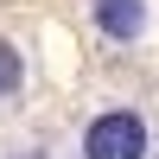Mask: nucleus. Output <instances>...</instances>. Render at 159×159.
<instances>
[{"label": "nucleus", "mask_w": 159, "mask_h": 159, "mask_svg": "<svg viewBox=\"0 0 159 159\" xmlns=\"http://www.w3.org/2000/svg\"><path fill=\"white\" fill-rule=\"evenodd\" d=\"M153 134H147V115L140 108H102L89 115L83 127V159H147Z\"/></svg>", "instance_id": "f257e3e1"}, {"label": "nucleus", "mask_w": 159, "mask_h": 159, "mask_svg": "<svg viewBox=\"0 0 159 159\" xmlns=\"http://www.w3.org/2000/svg\"><path fill=\"white\" fill-rule=\"evenodd\" d=\"M89 19H96V32L108 38V45H140L153 7L147 0H89Z\"/></svg>", "instance_id": "f03ea898"}, {"label": "nucleus", "mask_w": 159, "mask_h": 159, "mask_svg": "<svg viewBox=\"0 0 159 159\" xmlns=\"http://www.w3.org/2000/svg\"><path fill=\"white\" fill-rule=\"evenodd\" d=\"M19 83H25V64H19V45H7V38H0V96H19Z\"/></svg>", "instance_id": "7ed1b4c3"}, {"label": "nucleus", "mask_w": 159, "mask_h": 159, "mask_svg": "<svg viewBox=\"0 0 159 159\" xmlns=\"http://www.w3.org/2000/svg\"><path fill=\"white\" fill-rule=\"evenodd\" d=\"M13 159H45V153H13Z\"/></svg>", "instance_id": "20e7f679"}]
</instances>
